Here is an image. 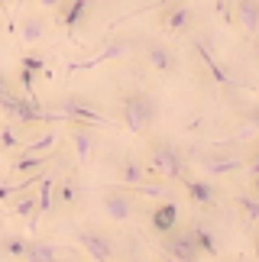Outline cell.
Listing matches in <instances>:
<instances>
[{
    "label": "cell",
    "instance_id": "2e32d148",
    "mask_svg": "<svg viewBox=\"0 0 259 262\" xmlns=\"http://www.w3.org/2000/svg\"><path fill=\"white\" fill-rule=\"evenodd\" d=\"M62 26L72 33L75 26H81V19L88 16V10H91V0H62Z\"/></svg>",
    "mask_w": 259,
    "mask_h": 262
},
{
    "label": "cell",
    "instance_id": "3957f363",
    "mask_svg": "<svg viewBox=\"0 0 259 262\" xmlns=\"http://www.w3.org/2000/svg\"><path fill=\"white\" fill-rule=\"evenodd\" d=\"M55 117L58 120H68V123H84V126H111V120H107L101 110L91 107V100L84 97H75L68 94L55 104Z\"/></svg>",
    "mask_w": 259,
    "mask_h": 262
},
{
    "label": "cell",
    "instance_id": "ac0fdd59",
    "mask_svg": "<svg viewBox=\"0 0 259 262\" xmlns=\"http://www.w3.org/2000/svg\"><path fill=\"white\" fill-rule=\"evenodd\" d=\"M188 230H191V236H195L198 249H201V256H207V259H217V256H221V243H217L214 230H207L204 224H191Z\"/></svg>",
    "mask_w": 259,
    "mask_h": 262
},
{
    "label": "cell",
    "instance_id": "52a82bcc",
    "mask_svg": "<svg viewBox=\"0 0 259 262\" xmlns=\"http://www.w3.org/2000/svg\"><path fill=\"white\" fill-rule=\"evenodd\" d=\"M162 249H165V256L168 259H175V262H201V249H198L195 243V236H191V230H172V233H162Z\"/></svg>",
    "mask_w": 259,
    "mask_h": 262
},
{
    "label": "cell",
    "instance_id": "4fadbf2b",
    "mask_svg": "<svg viewBox=\"0 0 259 262\" xmlns=\"http://www.w3.org/2000/svg\"><path fill=\"white\" fill-rule=\"evenodd\" d=\"M58 256H62V246L49 243V239H26L23 262H58Z\"/></svg>",
    "mask_w": 259,
    "mask_h": 262
},
{
    "label": "cell",
    "instance_id": "9a60e30c",
    "mask_svg": "<svg viewBox=\"0 0 259 262\" xmlns=\"http://www.w3.org/2000/svg\"><path fill=\"white\" fill-rule=\"evenodd\" d=\"M153 230L159 236L162 233H172V230L178 227V204H172V201H165V204H159V207H153Z\"/></svg>",
    "mask_w": 259,
    "mask_h": 262
},
{
    "label": "cell",
    "instance_id": "8fae6325",
    "mask_svg": "<svg viewBox=\"0 0 259 262\" xmlns=\"http://www.w3.org/2000/svg\"><path fill=\"white\" fill-rule=\"evenodd\" d=\"M162 26L168 29V33H175V36L188 33V29L195 26V10H191V7H185V4L168 7V10H165V16H162Z\"/></svg>",
    "mask_w": 259,
    "mask_h": 262
},
{
    "label": "cell",
    "instance_id": "836d02e7",
    "mask_svg": "<svg viewBox=\"0 0 259 262\" xmlns=\"http://www.w3.org/2000/svg\"><path fill=\"white\" fill-rule=\"evenodd\" d=\"M253 194H259V175H253Z\"/></svg>",
    "mask_w": 259,
    "mask_h": 262
},
{
    "label": "cell",
    "instance_id": "5b68a950",
    "mask_svg": "<svg viewBox=\"0 0 259 262\" xmlns=\"http://www.w3.org/2000/svg\"><path fill=\"white\" fill-rule=\"evenodd\" d=\"M101 207L104 214L114 220V224H126V220L136 217V194L133 188L126 185H117V188H107L101 194Z\"/></svg>",
    "mask_w": 259,
    "mask_h": 262
},
{
    "label": "cell",
    "instance_id": "d6986e66",
    "mask_svg": "<svg viewBox=\"0 0 259 262\" xmlns=\"http://www.w3.org/2000/svg\"><path fill=\"white\" fill-rule=\"evenodd\" d=\"M72 143H75V156L81 159V162H88V159H91V152H94V129L84 126V123H75Z\"/></svg>",
    "mask_w": 259,
    "mask_h": 262
},
{
    "label": "cell",
    "instance_id": "603a6c76",
    "mask_svg": "<svg viewBox=\"0 0 259 262\" xmlns=\"http://www.w3.org/2000/svg\"><path fill=\"white\" fill-rule=\"evenodd\" d=\"M23 249H26V236H19V233L0 239V253L10 256V259H23Z\"/></svg>",
    "mask_w": 259,
    "mask_h": 262
},
{
    "label": "cell",
    "instance_id": "e575fe53",
    "mask_svg": "<svg viewBox=\"0 0 259 262\" xmlns=\"http://www.w3.org/2000/svg\"><path fill=\"white\" fill-rule=\"evenodd\" d=\"M4 91H7V84H4V78H0V94H4Z\"/></svg>",
    "mask_w": 259,
    "mask_h": 262
},
{
    "label": "cell",
    "instance_id": "5bb4252c",
    "mask_svg": "<svg viewBox=\"0 0 259 262\" xmlns=\"http://www.w3.org/2000/svg\"><path fill=\"white\" fill-rule=\"evenodd\" d=\"M182 181H185L188 198H191L198 207H214L217 204V188L211 181H204V178H182Z\"/></svg>",
    "mask_w": 259,
    "mask_h": 262
},
{
    "label": "cell",
    "instance_id": "1f68e13d",
    "mask_svg": "<svg viewBox=\"0 0 259 262\" xmlns=\"http://www.w3.org/2000/svg\"><path fill=\"white\" fill-rule=\"evenodd\" d=\"M36 4L46 7V10H58V7H62V0H36Z\"/></svg>",
    "mask_w": 259,
    "mask_h": 262
},
{
    "label": "cell",
    "instance_id": "6da1fadb",
    "mask_svg": "<svg viewBox=\"0 0 259 262\" xmlns=\"http://www.w3.org/2000/svg\"><path fill=\"white\" fill-rule=\"evenodd\" d=\"M120 117L130 133L143 136L159 123V100L146 91H130V94L120 97Z\"/></svg>",
    "mask_w": 259,
    "mask_h": 262
},
{
    "label": "cell",
    "instance_id": "ba28073f",
    "mask_svg": "<svg viewBox=\"0 0 259 262\" xmlns=\"http://www.w3.org/2000/svg\"><path fill=\"white\" fill-rule=\"evenodd\" d=\"M133 49H136V39H130V36H117L111 39L101 52H97L91 62H81V65H72V72L75 68H94V65H104V62H120V58H130L133 55Z\"/></svg>",
    "mask_w": 259,
    "mask_h": 262
},
{
    "label": "cell",
    "instance_id": "30bf717a",
    "mask_svg": "<svg viewBox=\"0 0 259 262\" xmlns=\"http://www.w3.org/2000/svg\"><path fill=\"white\" fill-rule=\"evenodd\" d=\"M233 19H236L243 36H250V39L259 36V0H236Z\"/></svg>",
    "mask_w": 259,
    "mask_h": 262
},
{
    "label": "cell",
    "instance_id": "d6a6232c",
    "mask_svg": "<svg viewBox=\"0 0 259 262\" xmlns=\"http://www.w3.org/2000/svg\"><path fill=\"white\" fill-rule=\"evenodd\" d=\"M253 62L259 65V36H253Z\"/></svg>",
    "mask_w": 259,
    "mask_h": 262
},
{
    "label": "cell",
    "instance_id": "8d00e7d4",
    "mask_svg": "<svg viewBox=\"0 0 259 262\" xmlns=\"http://www.w3.org/2000/svg\"><path fill=\"white\" fill-rule=\"evenodd\" d=\"M256 259H259V239H256Z\"/></svg>",
    "mask_w": 259,
    "mask_h": 262
},
{
    "label": "cell",
    "instance_id": "44dd1931",
    "mask_svg": "<svg viewBox=\"0 0 259 262\" xmlns=\"http://www.w3.org/2000/svg\"><path fill=\"white\" fill-rule=\"evenodd\" d=\"M19 36H23V42H26V46L42 42V39H46V19H39V16H26L23 23H19Z\"/></svg>",
    "mask_w": 259,
    "mask_h": 262
},
{
    "label": "cell",
    "instance_id": "9c48e42d",
    "mask_svg": "<svg viewBox=\"0 0 259 262\" xmlns=\"http://www.w3.org/2000/svg\"><path fill=\"white\" fill-rule=\"evenodd\" d=\"M146 65L153 68V72H159V75H172L175 68H178V58H175V52L168 46H162V42H146Z\"/></svg>",
    "mask_w": 259,
    "mask_h": 262
},
{
    "label": "cell",
    "instance_id": "74e56055",
    "mask_svg": "<svg viewBox=\"0 0 259 262\" xmlns=\"http://www.w3.org/2000/svg\"><path fill=\"white\" fill-rule=\"evenodd\" d=\"M0 4H4V7H10V0H0Z\"/></svg>",
    "mask_w": 259,
    "mask_h": 262
},
{
    "label": "cell",
    "instance_id": "f546056e",
    "mask_svg": "<svg viewBox=\"0 0 259 262\" xmlns=\"http://www.w3.org/2000/svg\"><path fill=\"white\" fill-rule=\"evenodd\" d=\"M23 68H26V72H33V75H39V72H42V58H39V55H26L23 58Z\"/></svg>",
    "mask_w": 259,
    "mask_h": 262
},
{
    "label": "cell",
    "instance_id": "7402d4cb",
    "mask_svg": "<svg viewBox=\"0 0 259 262\" xmlns=\"http://www.w3.org/2000/svg\"><path fill=\"white\" fill-rule=\"evenodd\" d=\"M49 162H52V156H19L13 168L19 175H42V168Z\"/></svg>",
    "mask_w": 259,
    "mask_h": 262
},
{
    "label": "cell",
    "instance_id": "7c38bea8",
    "mask_svg": "<svg viewBox=\"0 0 259 262\" xmlns=\"http://www.w3.org/2000/svg\"><path fill=\"white\" fill-rule=\"evenodd\" d=\"M201 165L207 175H230V172L246 168V159L243 156H201Z\"/></svg>",
    "mask_w": 259,
    "mask_h": 262
},
{
    "label": "cell",
    "instance_id": "d590c367",
    "mask_svg": "<svg viewBox=\"0 0 259 262\" xmlns=\"http://www.w3.org/2000/svg\"><path fill=\"white\" fill-rule=\"evenodd\" d=\"M130 262H146V259H139V256H133V259H130Z\"/></svg>",
    "mask_w": 259,
    "mask_h": 262
},
{
    "label": "cell",
    "instance_id": "4dcf8cb0",
    "mask_svg": "<svg viewBox=\"0 0 259 262\" xmlns=\"http://www.w3.org/2000/svg\"><path fill=\"white\" fill-rule=\"evenodd\" d=\"M246 172H250V175H259V146L253 149V156H246Z\"/></svg>",
    "mask_w": 259,
    "mask_h": 262
},
{
    "label": "cell",
    "instance_id": "8992f818",
    "mask_svg": "<svg viewBox=\"0 0 259 262\" xmlns=\"http://www.w3.org/2000/svg\"><path fill=\"white\" fill-rule=\"evenodd\" d=\"M75 239H78V246H81L94 262H111L114 253H117L114 239L107 236L104 230H97V227H78L75 230Z\"/></svg>",
    "mask_w": 259,
    "mask_h": 262
},
{
    "label": "cell",
    "instance_id": "d4e9b609",
    "mask_svg": "<svg viewBox=\"0 0 259 262\" xmlns=\"http://www.w3.org/2000/svg\"><path fill=\"white\" fill-rule=\"evenodd\" d=\"M10 214H13V217H23V220H29V224H36V198L33 194H23V198H19L16 201V204H13V210H10Z\"/></svg>",
    "mask_w": 259,
    "mask_h": 262
},
{
    "label": "cell",
    "instance_id": "277c9868",
    "mask_svg": "<svg viewBox=\"0 0 259 262\" xmlns=\"http://www.w3.org/2000/svg\"><path fill=\"white\" fill-rule=\"evenodd\" d=\"M0 110H4L7 117H13L16 123H52V120H58L55 114H49V110L39 107L36 100L13 97L10 91H4V94H0Z\"/></svg>",
    "mask_w": 259,
    "mask_h": 262
},
{
    "label": "cell",
    "instance_id": "4316f807",
    "mask_svg": "<svg viewBox=\"0 0 259 262\" xmlns=\"http://www.w3.org/2000/svg\"><path fill=\"white\" fill-rule=\"evenodd\" d=\"M55 188H58V201H62V204H72L75 201V185H72V178H65V181H55Z\"/></svg>",
    "mask_w": 259,
    "mask_h": 262
},
{
    "label": "cell",
    "instance_id": "cb8c5ba5",
    "mask_svg": "<svg viewBox=\"0 0 259 262\" xmlns=\"http://www.w3.org/2000/svg\"><path fill=\"white\" fill-rule=\"evenodd\" d=\"M236 207L246 220L259 224V194H236Z\"/></svg>",
    "mask_w": 259,
    "mask_h": 262
},
{
    "label": "cell",
    "instance_id": "83f0119b",
    "mask_svg": "<svg viewBox=\"0 0 259 262\" xmlns=\"http://www.w3.org/2000/svg\"><path fill=\"white\" fill-rule=\"evenodd\" d=\"M243 120H246V126H250V129H259V100L243 110Z\"/></svg>",
    "mask_w": 259,
    "mask_h": 262
},
{
    "label": "cell",
    "instance_id": "7a4b0ae2",
    "mask_svg": "<svg viewBox=\"0 0 259 262\" xmlns=\"http://www.w3.org/2000/svg\"><path fill=\"white\" fill-rule=\"evenodd\" d=\"M149 168L162 178H185V156L168 139H153L149 143Z\"/></svg>",
    "mask_w": 259,
    "mask_h": 262
},
{
    "label": "cell",
    "instance_id": "ffe728a7",
    "mask_svg": "<svg viewBox=\"0 0 259 262\" xmlns=\"http://www.w3.org/2000/svg\"><path fill=\"white\" fill-rule=\"evenodd\" d=\"M52 188H55V175L49 172L39 178V194H36V217H42L52 210Z\"/></svg>",
    "mask_w": 259,
    "mask_h": 262
},
{
    "label": "cell",
    "instance_id": "e0dca14e",
    "mask_svg": "<svg viewBox=\"0 0 259 262\" xmlns=\"http://www.w3.org/2000/svg\"><path fill=\"white\" fill-rule=\"evenodd\" d=\"M117 178H120L126 188H136V185H146L149 181V168L139 165L136 159H123V162L117 165Z\"/></svg>",
    "mask_w": 259,
    "mask_h": 262
},
{
    "label": "cell",
    "instance_id": "484cf974",
    "mask_svg": "<svg viewBox=\"0 0 259 262\" xmlns=\"http://www.w3.org/2000/svg\"><path fill=\"white\" fill-rule=\"evenodd\" d=\"M52 146H55V133L49 129L46 136H39V139H33V143L23 146V156H42V152H49Z\"/></svg>",
    "mask_w": 259,
    "mask_h": 262
},
{
    "label": "cell",
    "instance_id": "f1b7e54d",
    "mask_svg": "<svg viewBox=\"0 0 259 262\" xmlns=\"http://www.w3.org/2000/svg\"><path fill=\"white\" fill-rule=\"evenodd\" d=\"M0 146H4V149H16L19 146V136L10 126H4V129H0Z\"/></svg>",
    "mask_w": 259,
    "mask_h": 262
}]
</instances>
